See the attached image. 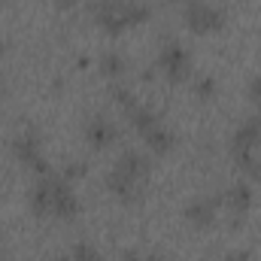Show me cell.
Listing matches in <instances>:
<instances>
[{"mask_svg":"<svg viewBox=\"0 0 261 261\" xmlns=\"http://www.w3.org/2000/svg\"><path fill=\"white\" fill-rule=\"evenodd\" d=\"M182 18H186L189 31H195V34H219L225 28V12L210 0H192L186 6Z\"/></svg>","mask_w":261,"mask_h":261,"instance_id":"cell-1","label":"cell"},{"mask_svg":"<svg viewBox=\"0 0 261 261\" xmlns=\"http://www.w3.org/2000/svg\"><path fill=\"white\" fill-rule=\"evenodd\" d=\"M46 179H49V195H52V216L73 219L79 213V197L70 189V182H67L61 173H49Z\"/></svg>","mask_w":261,"mask_h":261,"instance_id":"cell-2","label":"cell"},{"mask_svg":"<svg viewBox=\"0 0 261 261\" xmlns=\"http://www.w3.org/2000/svg\"><path fill=\"white\" fill-rule=\"evenodd\" d=\"M158 67H161V73H164L170 82H186L189 73H192V58H189L186 46L167 43V46L161 49V55H158Z\"/></svg>","mask_w":261,"mask_h":261,"instance_id":"cell-3","label":"cell"},{"mask_svg":"<svg viewBox=\"0 0 261 261\" xmlns=\"http://www.w3.org/2000/svg\"><path fill=\"white\" fill-rule=\"evenodd\" d=\"M94 18H97V24L107 34H113V37L122 34L128 28V21H125V0H97Z\"/></svg>","mask_w":261,"mask_h":261,"instance_id":"cell-4","label":"cell"},{"mask_svg":"<svg viewBox=\"0 0 261 261\" xmlns=\"http://www.w3.org/2000/svg\"><path fill=\"white\" fill-rule=\"evenodd\" d=\"M12 152H15L18 161H24L28 167H34L37 161H43V137L34 128H24L12 140Z\"/></svg>","mask_w":261,"mask_h":261,"instance_id":"cell-5","label":"cell"},{"mask_svg":"<svg viewBox=\"0 0 261 261\" xmlns=\"http://www.w3.org/2000/svg\"><path fill=\"white\" fill-rule=\"evenodd\" d=\"M140 186H143L140 176H134V173H128V170H122V167L113 164V170H110V176H107V189H110L116 197L134 200V197L140 195Z\"/></svg>","mask_w":261,"mask_h":261,"instance_id":"cell-6","label":"cell"},{"mask_svg":"<svg viewBox=\"0 0 261 261\" xmlns=\"http://www.w3.org/2000/svg\"><path fill=\"white\" fill-rule=\"evenodd\" d=\"M216 210H219L216 197H195L186 203V222H192L195 228H210L216 222Z\"/></svg>","mask_w":261,"mask_h":261,"instance_id":"cell-7","label":"cell"},{"mask_svg":"<svg viewBox=\"0 0 261 261\" xmlns=\"http://www.w3.org/2000/svg\"><path fill=\"white\" fill-rule=\"evenodd\" d=\"M255 146H261V140H258V122H255V116H252V119H246L240 128L234 130L231 149H234V158H240V155L255 152Z\"/></svg>","mask_w":261,"mask_h":261,"instance_id":"cell-8","label":"cell"},{"mask_svg":"<svg viewBox=\"0 0 261 261\" xmlns=\"http://www.w3.org/2000/svg\"><path fill=\"white\" fill-rule=\"evenodd\" d=\"M116 137H119V130H116V125H113L107 116H94V119L85 125V140H88L94 149H107L110 143H116Z\"/></svg>","mask_w":261,"mask_h":261,"instance_id":"cell-9","label":"cell"},{"mask_svg":"<svg viewBox=\"0 0 261 261\" xmlns=\"http://www.w3.org/2000/svg\"><path fill=\"white\" fill-rule=\"evenodd\" d=\"M140 137L146 140L149 152H155V155H164V152H170V149H173V143H176L173 130L167 128V125H161V119H158L155 125H149V128L143 130Z\"/></svg>","mask_w":261,"mask_h":261,"instance_id":"cell-10","label":"cell"},{"mask_svg":"<svg viewBox=\"0 0 261 261\" xmlns=\"http://www.w3.org/2000/svg\"><path fill=\"white\" fill-rule=\"evenodd\" d=\"M222 203H225L231 213H246V210L252 206V186H249V182H234V186H228L225 195H222Z\"/></svg>","mask_w":261,"mask_h":261,"instance_id":"cell-11","label":"cell"},{"mask_svg":"<svg viewBox=\"0 0 261 261\" xmlns=\"http://www.w3.org/2000/svg\"><path fill=\"white\" fill-rule=\"evenodd\" d=\"M28 203H31V210L37 216H49L52 213V195H49V179L46 176H40L37 186L28 192Z\"/></svg>","mask_w":261,"mask_h":261,"instance_id":"cell-12","label":"cell"},{"mask_svg":"<svg viewBox=\"0 0 261 261\" xmlns=\"http://www.w3.org/2000/svg\"><path fill=\"white\" fill-rule=\"evenodd\" d=\"M125 58L119 55V52H107L103 58H100V70H103V76L107 79H122V73H125Z\"/></svg>","mask_w":261,"mask_h":261,"instance_id":"cell-13","label":"cell"},{"mask_svg":"<svg viewBox=\"0 0 261 261\" xmlns=\"http://www.w3.org/2000/svg\"><path fill=\"white\" fill-rule=\"evenodd\" d=\"M113 97H116V103L125 110V116H130V113L140 107V100L134 97V91H130V88H125V85H113Z\"/></svg>","mask_w":261,"mask_h":261,"instance_id":"cell-14","label":"cell"},{"mask_svg":"<svg viewBox=\"0 0 261 261\" xmlns=\"http://www.w3.org/2000/svg\"><path fill=\"white\" fill-rule=\"evenodd\" d=\"M149 18V6L146 3H137V0H125V21L128 24H140Z\"/></svg>","mask_w":261,"mask_h":261,"instance_id":"cell-15","label":"cell"},{"mask_svg":"<svg viewBox=\"0 0 261 261\" xmlns=\"http://www.w3.org/2000/svg\"><path fill=\"white\" fill-rule=\"evenodd\" d=\"M73 261H103V258H100V252H97L91 243H76V249H73Z\"/></svg>","mask_w":261,"mask_h":261,"instance_id":"cell-16","label":"cell"},{"mask_svg":"<svg viewBox=\"0 0 261 261\" xmlns=\"http://www.w3.org/2000/svg\"><path fill=\"white\" fill-rule=\"evenodd\" d=\"M195 94L197 97H203V100H210L213 94H216V79H210V76H200L195 82Z\"/></svg>","mask_w":261,"mask_h":261,"instance_id":"cell-17","label":"cell"},{"mask_svg":"<svg viewBox=\"0 0 261 261\" xmlns=\"http://www.w3.org/2000/svg\"><path fill=\"white\" fill-rule=\"evenodd\" d=\"M88 173V167L82 164V161H70V164H64V170H61V176H64L67 182H73V179H82Z\"/></svg>","mask_w":261,"mask_h":261,"instance_id":"cell-18","label":"cell"},{"mask_svg":"<svg viewBox=\"0 0 261 261\" xmlns=\"http://www.w3.org/2000/svg\"><path fill=\"white\" fill-rule=\"evenodd\" d=\"M246 94H249V100H252L255 107H261V76L249 79V88H246Z\"/></svg>","mask_w":261,"mask_h":261,"instance_id":"cell-19","label":"cell"},{"mask_svg":"<svg viewBox=\"0 0 261 261\" xmlns=\"http://www.w3.org/2000/svg\"><path fill=\"white\" fill-rule=\"evenodd\" d=\"M82 0H55V9H61V12H70V9H76Z\"/></svg>","mask_w":261,"mask_h":261,"instance_id":"cell-20","label":"cell"},{"mask_svg":"<svg viewBox=\"0 0 261 261\" xmlns=\"http://www.w3.org/2000/svg\"><path fill=\"white\" fill-rule=\"evenodd\" d=\"M3 55H6V43L0 40V58H3Z\"/></svg>","mask_w":261,"mask_h":261,"instance_id":"cell-21","label":"cell"},{"mask_svg":"<svg viewBox=\"0 0 261 261\" xmlns=\"http://www.w3.org/2000/svg\"><path fill=\"white\" fill-rule=\"evenodd\" d=\"M143 261H164L161 255H149V258H143Z\"/></svg>","mask_w":261,"mask_h":261,"instance_id":"cell-22","label":"cell"},{"mask_svg":"<svg viewBox=\"0 0 261 261\" xmlns=\"http://www.w3.org/2000/svg\"><path fill=\"white\" fill-rule=\"evenodd\" d=\"M125 261H143V258H140V255H134V252H130V255H128V258H125Z\"/></svg>","mask_w":261,"mask_h":261,"instance_id":"cell-23","label":"cell"},{"mask_svg":"<svg viewBox=\"0 0 261 261\" xmlns=\"http://www.w3.org/2000/svg\"><path fill=\"white\" fill-rule=\"evenodd\" d=\"M255 122H258V140H261V113L255 116Z\"/></svg>","mask_w":261,"mask_h":261,"instance_id":"cell-24","label":"cell"},{"mask_svg":"<svg viewBox=\"0 0 261 261\" xmlns=\"http://www.w3.org/2000/svg\"><path fill=\"white\" fill-rule=\"evenodd\" d=\"M55 261H70V258H67V255H58V258H55Z\"/></svg>","mask_w":261,"mask_h":261,"instance_id":"cell-25","label":"cell"}]
</instances>
